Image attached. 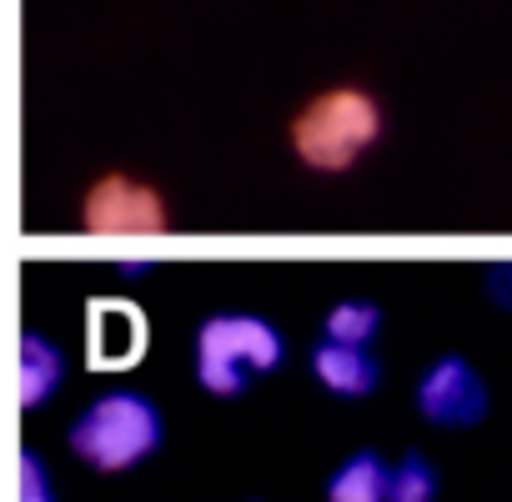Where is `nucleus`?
<instances>
[{"mask_svg": "<svg viewBox=\"0 0 512 502\" xmlns=\"http://www.w3.org/2000/svg\"><path fill=\"white\" fill-rule=\"evenodd\" d=\"M66 377V362H61V347L41 332H26L21 337V362H16V392H21V407H41L56 397Z\"/></svg>", "mask_w": 512, "mask_h": 502, "instance_id": "obj_7", "label": "nucleus"}, {"mask_svg": "<svg viewBox=\"0 0 512 502\" xmlns=\"http://www.w3.org/2000/svg\"><path fill=\"white\" fill-rule=\"evenodd\" d=\"M382 327V312L377 302L367 297H342L332 302V312L322 317V342H342V347H367Z\"/></svg>", "mask_w": 512, "mask_h": 502, "instance_id": "obj_9", "label": "nucleus"}, {"mask_svg": "<svg viewBox=\"0 0 512 502\" xmlns=\"http://www.w3.org/2000/svg\"><path fill=\"white\" fill-rule=\"evenodd\" d=\"M327 502H392V462L377 452H352L327 477Z\"/></svg>", "mask_w": 512, "mask_h": 502, "instance_id": "obj_8", "label": "nucleus"}, {"mask_svg": "<svg viewBox=\"0 0 512 502\" xmlns=\"http://www.w3.org/2000/svg\"><path fill=\"white\" fill-rule=\"evenodd\" d=\"M81 226L91 236H161L171 226V206L151 181L106 171L81 196Z\"/></svg>", "mask_w": 512, "mask_h": 502, "instance_id": "obj_4", "label": "nucleus"}, {"mask_svg": "<svg viewBox=\"0 0 512 502\" xmlns=\"http://www.w3.org/2000/svg\"><path fill=\"white\" fill-rule=\"evenodd\" d=\"M417 412L432 427H477L487 417V382L467 357H437L417 377Z\"/></svg>", "mask_w": 512, "mask_h": 502, "instance_id": "obj_5", "label": "nucleus"}, {"mask_svg": "<svg viewBox=\"0 0 512 502\" xmlns=\"http://www.w3.org/2000/svg\"><path fill=\"white\" fill-rule=\"evenodd\" d=\"M161 437H166V417H161V407H156L146 392H136V387H111V392L91 397V402L76 412L71 432H66L71 452H76L91 472H101V477H116V472L141 467V462L161 447Z\"/></svg>", "mask_w": 512, "mask_h": 502, "instance_id": "obj_2", "label": "nucleus"}, {"mask_svg": "<svg viewBox=\"0 0 512 502\" xmlns=\"http://www.w3.org/2000/svg\"><path fill=\"white\" fill-rule=\"evenodd\" d=\"M287 337L256 312H216L196 327V382L211 397H241L256 377L277 372Z\"/></svg>", "mask_w": 512, "mask_h": 502, "instance_id": "obj_3", "label": "nucleus"}, {"mask_svg": "<svg viewBox=\"0 0 512 502\" xmlns=\"http://www.w3.org/2000/svg\"><path fill=\"white\" fill-rule=\"evenodd\" d=\"M21 502H56V492H51V472H46V462L26 447L21 452Z\"/></svg>", "mask_w": 512, "mask_h": 502, "instance_id": "obj_11", "label": "nucleus"}, {"mask_svg": "<svg viewBox=\"0 0 512 502\" xmlns=\"http://www.w3.org/2000/svg\"><path fill=\"white\" fill-rule=\"evenodd\" d=\"M382 136V106L372 91L362 86H327L312 101H302V111L287 126V141L297 151V161L307 171L337 176L352 171Z\"/></svg>", "mask_w": 512, "mask_h": 502, "instance_id": "obj_1", "label": "nucleus"}, {"mask_svg": "<svg viewBox=\"0 0 512 502\" xmlns=\"http://www.w3.org/2000/svg\"><path fill=\"white\" fill-rule=\"evenodd\" d=\"M312 377L332 397H372L377 392V362L367 347H342V342H317L312 347Z\"/></svg>", "mask_w": 512, "mask_h": 502, "instance_id": "obj_6", "label": "nucleus"}, {"mask_svg": "<svg viewBox=\"0 0 512 502\" xmlns=\"http://www.w3.org/2000/svg\"><path fill=\"white\" fill-rule=\"evenodd\" d=\"M392 502H437V467L422 452L392 462Z\"/></svg>", "mask_w": 512, "mask_h": 502, "instance_id": "obj_10", "label": "nucleus"}]
</instances>
